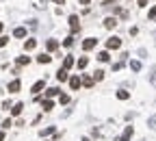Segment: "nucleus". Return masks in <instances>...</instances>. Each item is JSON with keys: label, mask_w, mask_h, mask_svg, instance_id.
<instances>
[{"label": "nucleus", "mask_w": 156, "mask_h": 141, "mask_svg": "<svg viewBox=\"0 0 156 141\" xmlns=\"http://www.w3.org/2000/svg\"><path fill=\"white\" fill-rule=\"evenodd\" d=\"M106 48H108V50L121 48V39H119V37H108V39H106Z\"/></svg>", "instance_id": "1"}, {"label": "nucleus", "mask_w": 156, "mask_h": 141, "mask_svg": "<svg viewBox=\"0 0 156 141\" xmlns=\"http://www.w3.org/2000/svg\"><path fill=\"white\" fill-rule=\"evenodd\" d=\"M96 46H98V39H93V37H89V39L82 41V50H87V52H89V50H93Z\"/></svg>", "instance_id": "2"}, {"label": "nucleus", "mask_w": 156, "mask_h": 141, "mask_svg": "<svg viewBox=\"0 0 156 141\" xmlns=\"http://www.w3.org/2000/svg\"><path fill=\"white\" fill-rule=\"evenodd\" d=\"M67 24H69V28H72L74 33H78V31H80V24H78V15H69Z\"/></svg>", "instance_id": "3"}, {"label": "nucleus", "mask_w": 156, "mask_h": 141, "mask_svg": "<svg viewBox=\"0 0 156 141\" xmlns=\"http://www.w3.org/2000/svg\"><path fill=\"white\" fill-rule=\"evenodd\" d=\"M132 132H135V126H126V130H124V135H121L117 141H130V137H132Z\"/></svg>", "instance_id": "4"}, {"label": "nucleus", "mask_w": 156, "mask_h": 141, "mask_svg": "<svg viewBox=\"0 0 156 141\" xmlns=\"http://www.w3.org/2000/svg\"><path fill=\"white\" fill-rule=\"evenodd\" d=\"M80 85H82V76H72L69 78V87L72 89H78Z\"/></svg>", "instance_id": "5"}, {"label": "nucleus", "mask_w": 156, "mask_h": 141, "mask_svg": "<svg viewBox=\"0 0 156 141\" xmlns=\"http://www.w3.org/2000/svg\"><path fill=\"white\" fill-rule=\"evenodd\" d=\"M57 48H59V41H57V39H48V41H46V50H48V52H54Z\"/></svg>", "instance_id": "6"}, {"label": "nucleus", "mask_w": 156, "mask_h": 141, "mask_svg": "<svg viewBox=\"0 0 156 141\" xmlns=\"http://www.w3.org/2000/svg\"><path fill=\"white\" fill-rule=\"evenodd\" d=\"M9 91H11V93H18V91H20V80H18V78L9 83Z\"/></svg>", "instance_id": "7"}, {"label": "nucleus", "mask_w": 156, "mask_h": 141, "mask_svg": "<svg viewBox=\"0 0 156 141\" xmlns=\"http://www.w3.org/2000/svg\"><path fill=\"white\" fill-rule=\"evenodd\" d=\"M43 87H46V83H43V80H37V83H35V85L30 87V91H33V93H39V91H41Z\"/></svg>", "instance_id": "8"}, {"label": "nucleus", "mask_w": 156, "mask_h": 141, "mask_svg": "<svg viewBox=\"0 0 156 141\" xmlns=\"http://www.w3.org/2000/svg\"><path fill=\"white\" fill-rule=\"evenodd\" d=\"M57 78H59L61 83H65V80H67V70H65V67H61V70L57 72Z\"/></svg>", "instance_id": "9"}, {"label": "nucleus", "mask_w": 156, "mask_h": 141, "mask_svg": "<svg viewBox=\"0 0 156 141\" xmlns=\"http://www.w3.org/2000/svg\"><path fill=\"white\" fill-rule=\"evenodd\" d=\"M98 61H102V63H108V61H111V54L106 52V50H102V52L98 54Z\"/></svg>", "instance_id": "10"}, {"label": "nucleus", "mask_w": 156, "mask_h": 141, "mask_svg": "<svg viewBox=\"0 0 156 141\" xmlns=\"http://www.w3.org/2000/svg\"><path fill=\"white\" fill-rule=\"evenodd\" d=\"M41 106H43V111H52L54 109V102H52V100H41Z\"/></svg>", "instance_id": "11"}, {"label": "nucleus", "mask_w": 156, "mask_h": 141, "mask_svg": "<svg viewBox=\"0 0 156 141\" xmlns=\"http://www.w3.org/2000/svg\"><path fill=\"white\" fill-rule=\"evenodd\" d=\"M76 65H78V70H85V67L89 65V59H87V56H80V59H78V63H76Z\"/></svg>", "instance_id": "12"}, {"label": "nucleus", "mask_w": 156, "mask_h": 141, "mask_svg": "<svg viewBox=\"0 0 156 141\" xmlns=\"http://www.w3.org/2000/svg\"><path fill=\"white\" fill-rule=\"evenodd\" d=\"M104 26H106V28H115L117 26V18H106V20H104Z\"/></svg>", "instance_id": "13"}, {"label": "nucleus", "mask_w": 156, "mask_h": 141, "mask_svg": "<svg viewBox=\"0 0 156 141\" xmlns=\"http://www.w3.org/2000/svg\"><path fill=\"white\" fill-rule=\"evenodd\" d=\"M72 65H74V56H65V59H63V67H65V70H69Z\"/></svg>", "instance_id": "14"}, {"label": "nucleus", "mask_w": 156, "mask_h": 141, "mask_svg": "<svg viewBox=\"0 0 156 141\" xmlns=\"http://www.w3.org/2000/svg\"><path fill=\"white\" fill-rule=\"evenodd\" d=\"M30 63V56H18V65L20 67H24V65H28Z\"/></svg>", "instance_id": "15"}, {"label": "nucleus", "mask_w": 156, "mask_h": 141, "mask_svg": "<svg viewBox=\"0 0 156 141\" xmlns=\"http://www.w3.org/2000/svg\"><path fill=\"white\" fill-rule=\"evenodd\" d=\"M13 37H18V39H20V37H26V28H22V26L15 28V31H13Z\"/></svg>", "instance_id": "16"}, {"label": "nucleus", "mask_w": 156, "mask_h": 141, "mask_svg": "<svg viewBox=\"0 0 156 141\" xmlns=\"http://www.w3.org/2000/svg\"><path fill=\"white\" fill-rule=\"evenodd\" d=\"M22 111H24V104H22V102H18V104L13 106V109H11V113H13V115H20Z\"/></svg>", "instance_id": "17"}, {"label": "nucleus", "mask_w": 156, "mask_h": 141, "mask_svg": "<svg viewBox=\"0 0 156 141\" xmlns=\"http://www.w3.org/2000/svg\"><path fill=\"white\" fill-rule=\"evenodd\" d=\"M117 98H119V100H128V98H130V93L124 91V89H119V91H117Z\"/></svg>", "instance_id": "18"}, {"label": "nucleus", "mask_w": 156, "mask_h": 141, "mask_svg": "<svg viewBox=\"0 0 156 141\" xmlns=\"http://www.w3.org/2000/svg\"><path fill=\"white\" fill-rule=\"evenodd\" d=\"M130 70L132 72H141V63H139V61H130Z\"/></svg>", "instance_id": "19"}, {"label": "nucleus", "mask_w": 156, "mask_h": 141, "mask_svg": "<svg viewBox=\"0 0 156 141\" xmlns=\"http://www.w3.org/2000/svg\"><path fill=\"white\" fill-rule=\"evenodd\" d=\"M59 91H61V89H59V87H50V89H48V91H46V93L50 95V98H54V95H59Z\"/></svg>", "instance_id": "20"}, {"label": "nucleus", "mask_w": 156, "mask_h": 141, "mask_svg": "<svg viewBox=\"0 0 156 141\" xmlns=\"http://www.w3.org/2000/svg\"><path fill=\"white\" fill-rule=\"evenodd\" d=\"M50 59H52V56H48V54H39V56H37L39 63H50Z\"/></svg>", "instance_id": "21"}, {"label": "nucleus", "mask_w": 156, "mask_h": 141, "mask_svg": "<svg viewBox=\"0 0 156 141\" xmlns=\"http://www.w3.org/2000/svg\"><path fill=\"white\" fill-rule=\"evenodd\" d=\"M35 46H37V41H35V39H28V41L24 43V48H26V50H33Z\"/></svg>", "instance_id": "22"}, {"label": "nucleus", "mask_w": 156, "mask_h": 141, "mask_svg": "<svg viewBox=\"0 0 156 141\" xmlns=\"http://www.w3.org/2000/svg\"><path fill=\"white\" fill-rule=\"evenodd\" d=\"M82 85H85V87H93V78H89V76H82Z\"/></svg>", "instance_id": "23"}, {"label": "nucleus", "mask_w": 156, "mask_h": 141, "mask_svg": "<svg viewBox=\"0 0 156 141\" xmlns=\"http://www.w3.org/2000/svg\"><path fill=\"white\" fill-rule=\"evenodd\" d=\"M72 43H74V37H65V39H63V46H65V48H69Z\"/></svg>", "instance_id": "24"}, {"label": "nucleus", "mask_w": 156, "mask_h": 141, "mask_svg": "<svg viewBox=\"0 0 156 141\" xmlns=\"http://www.w3.org/2000/svg\"><path fill=\"white\" fill-rule=\"evenodd\" d=\"M52 132H54V128L50 126V128H43V130L39 132V135H41V137H46V135H52Z\"/></svg>", "instance_id": "25"}, {"label": "nucleus", "mask_w": 156, "mask_h": 141, "mask_svg": "<svg viewBox=\"0 0 156 141\" xmlns=\"http://www.w3.org/2000/svg\"><path fill=\"white\" fill-rule=\"evenodd\" d=\"M102 78H104V72H102V70H98V72H96V76H93V80H102Z\"/></svg>", "instance_id": "26"}, {"label": "nucleus", "mask_w": 156, "mask_h": 141, "mask_svg": "<svg viewBox=\"0 0 156 141\" xmlns=\"http://www.w3.org/2000/svg\"><path fill=\"white\" fill-rule=\"evenodd\" d=\"M147 124H150V128H156V115L150 117V122H147Z\"/></svg>", "instance_id": "27"}, {"label": "nucleus", "mask_w": 156, "mask_h": 141, "mask_svg": "<svg viewBox=\"0 0 156 141\" xmlns=\"http://www.w3.org/2000/svg\"><path fill=\"white\" fill-rule=\"evenodd\" d=\"M61 104H69V95H65V93L61 95Z\"/></svg>", "instance_id": "28"}, {"label": "nucleus", "mask_w": 156, "mask_h": 141, "mask_svg": "<svg viewBox=\"0 0 156 141\" xmlns=\"http://www.w3.org/2000/svg\"><path fill=\"white\" fill-rule=\"evenodd\" d=\"M147 15H150V20H154V18H156V7L150 9V13H147Z\"/></svg>", "instance_id": "29"}, {"label": "nucleus", "mask_w": 156, "mask_h": 141, "mask_svg": "<svg viewBox=\"0 0 156 141\" xmlns=\"http://www.w3.org/2000/svg\"><path fill=\"white\" fill-rule=\"evenodd\" d=\"M7 41H9V37H0V48L7 46Z\"/></svg>", "instance_id": "30"}, {"label": "nucleus", "mask_w": 156, "mask_h": 141, "mask_svg": "<svg viewBox=\"0 0 156 141\" xmlns=\"http://www.w3.org/2000/svg\"><path fill=\"white\" fill-rule=\"evenodd\" d=\"M150 80H152V85L156 87V70H152V78H150Z\"/></svg>", "instance_id": "31"}, {"label": "nucleus", "mask_w": 156, "mask_h": 141, "mask_svg": "<svg viewBox=\"0 0 156 141\" xmlns=\"http://www.w3.org/2000/svg\"><path fill=\"white\" fill-rule=\"evenodd\" d=\"M89 2H91V0H80V4H89Z\"/></svg>", "instance_id": "32"}, {"label": "nucleus", "mask_w": 156, "mask_h": 141, "mask_svg": "<svg viewBox=\"0 0 156 141\" xmlns=\"http://www.w3.org/2000/svg\"><path fill=\"white\" fill-rule=\"evenodd\" d=\"M54 2H57V4H63V2H65V0H54Z\"/></svg>", "instance_id": "33"}, {"label": "nucleus", "mask_w": 156, "mask_h": 141, "mask_svg": "<svg viewBox=\"0 0 156 141\" xmlns=\"http://www.w3.org/2000/svg\"><path fill=\"white\" fill-rule=\"evenodd\" d=\"M0 141H4V132H0Z\"/></svg>", "instance_id": "34"}, {"label": "nucleus", "mask_w": 156, "mask_h": 141, "mask_svg": "<svg viewBox=\"0 0 156 141\" xmlns=\"http://www.w3.org/2000/svg\"><path fill=\"white\" fill-rule=\"evenodd\" d=\"M104 2H106V4H111V0H104Z\"/></svg>", "instance_id": "35"}, {"label": "nucleus", "mask_w": 156, "mask_h": 141, "mask_svg": "<svg viewBox=\"0 0 156 141\" xmlns=\"http://www.w3.org/2000/svg\"><path fill=\"white\" fill-rule=\"evenodd\" d=\"M0 33H2V24H0Z\"/></svg>", "instance_id": "36"}, {"label": "nucleus", "mask_w": 156, "mask_h": 141, "mask_svg": "<svg viewBox=\"0 0 156 141\" xmlns=\"http://www.w3.org/2000/svg\"><path fill=\"white\" fill-rule=\"evenodd\" d=\"M82 141H89V139H82Z\"/></svg>", "instance_id": "37"}]
</instances>
